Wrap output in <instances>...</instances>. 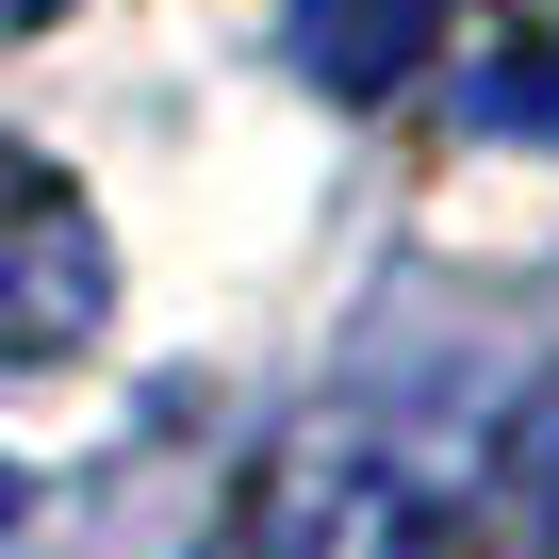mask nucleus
<instances>
[{"instance_id": "f03ea898", "label": "nucleus", "mask_w": 559, "mask_h": 559, "mask_svg": "<svg viewBox=\"0 0 559 559\" xmlns=\"http://www.w3.org/2000/svg\"><path fill=\"white\" fill-rule=\"evenodd\" d=\"M247 559H428V477L379 461V444H297L247 510Z\"/></svg>"}, {"instance_id": "f257e3e1", "label": "nucleus", "mask_w": 559, "mask_h": 559, "mask_svg": "<svg viewBox=\"0 0 559 559\" xmlns=\"http://www.w3.org/2000/svg\"><path fill=\"white\" fill-rule=\"evenodd\" d=\"M116 313V247L50 148H0V362H67Z\"/></svg>"}, {"instance_id": "423d86ee", "label": "nucleus", "mask_w": 559, "mask_h": 559, "mask_svg": "<svg viewBox=\"0 0 559 559\" xmlns=\"http://www.w3.org/2000/svg\"><path fill=\"white\" fill-rule=\"evenodd\" d=\"M34 17H67V0H0V34H34Z\"/></svg>"}, {"instance_id": "7ed1b4c3", "label": "nucleus", "mask_w": 559, "mask_h": 559, "mask_svg": "<svg viewBox=\"0 0 559 559\" xmlns=\"http://www.w3.org/2000/svg\"><path fill=\"white\" fill-rule=\"evenodd\" d=\"M444 17H461V0H297L280 50H297V83H330V99H395L444 50Z\"/></svg>"}, {"instance_id": "20e7f679", "label": "nucleus", "mask_w": 559, "mask_h": 559, "mask_svg": "<svg viewBox=\"0 0 559 559\" xmlns=\"http://www.w3.org/2000/svg\"><path fill=\"white\" fill-rule=\"evenodd\" d=\"M477 116H493V132H559V34H510L493 83H477Z\"/></svg>"}, {"instance_id": "39448f33", "label": "nucleus", "mask_w": 559, "mask_h": 559, "mask_svg": "<svg viewBox=\"0 0 559 559\" xmlns=\"http://www.w3.org/2000/svg\"><path fill=\"white\" fill-rule=\"evenodd\" d=\"M510 477H526V510H559V379L526 395V428H510Z\"/></svg>"}, {"instance_id": "0eeeda50", "label": "nucleus", "mask_w": 559, "mask_h": 559, "mask_svg": "<svg viewBox=\"0 0 559 559\" xmlns=\"http://www.w3.org/2000/svg\"><path fill=\"white\" fill-rule=\"evenodd\" d=\"M0 510H17V477H0Z\"/></svg>"}]
</instances>
